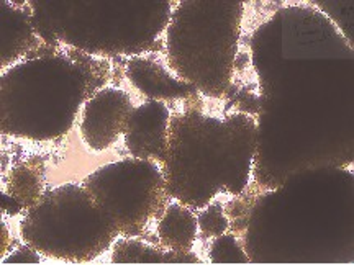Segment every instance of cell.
Masks as SVG:
<instances>
[{"instance_id":"cell-5","label":"cell","mask_w":354,"mask_h":265,"mask_svg":"<svg viewBox=\"0 0 354 265\" xmlns=\"http://www.w3.org/2000/svg\"><path fill=\"white\" fill-rule=\"evenodd\" d=\"M198 223L192 211L172 203L158 221V237L167 251L189 254L197 237Z\"/></svg>"},{"instance_id":"cell-9","label":"cell","mask_w":354,"mask_h":265,"mask_svg":"<svg viewBox=\"0 0 354 265\" xmlns=\"http://www.w3.org/2000/svg\"><path fill=\"white\" fill-rule=\"evenodd\" d=\"M38 264L39 255L35 251L28 249V247H20L17 253H13L10 257L3 259V264Z\"/></svg>"},{"instance_id":"cell-4","label":"cell","mask_w":354,"mask_h":265,"mask_svg":"<svg viewBox=\"0 0 354 265\" xmlns=\"http://www.w3.org/2000/svg\"><path fill=\"white\" fill-rule=\"evenodd\" d=\"M128 76H130L133 86L140 88L149 99H180L189 95L192 87L187 84L177 82L167 76V72L161 66L151 63V61L136 57L128 66Z\"/></svg>"},{"instance_id":"cell-6","label":"cell","mask_w":354,"mask_h":265,"mask_svg":"<svg viewBox=\"0 0 354 265\" xmlns=\"http://www.w3.org/2000/svg\"><path fill=\"white\" fill-rule=\"evenodd\" d=\"M112 260L115 264H184L198 262L194 254H179L174 251H159L140 239H122L113 247Z\"/></svg>"},{"instance_id":"cell-1","label":"cell","mask_w":354,"mask_h":265,"mask_svg":"<svg viewBox=\"0 0 354 265\" xmlns=\"http://www.w3.org/2000/svg\"><path fill=\"white\" fill-rule=\"evenodd\" d=\"M87 193L123 234H140L165 213L167 202L161 169L154 161L131 159L97 170Z\"/></svg>"},{"instance_id":"cell-7","label":"cell","mask_w":354,"mask_h":265,"mask_svg":"<svg viewBox=\"0 0 354 265\" xmlns=\"http://www.w3.org/2000/svg\"><path fill=\"white\" fill-rule=\"evenodd\" d=\"M210 262L214 264H227V262H248L246 255L238 247V242L233 236H221L215 239L210 246L209 253Z\"/></svg>"},{"instance_id":"cell-8","label":"cell","mask_w":354,"mask_h":265,"mask_svg":"<svg viewBox=\"0 0 354 265\" xmlns=\"http://www.w3.org/2000/svg\"><path fill=\"white\" fill-rule=\"evenodd\" d=\"M198 228H201L203 236L207 237L221 234L228 228V221L223 216L220 203H214L205 211H202L201 216H198Z\"/></svg>"},{"instance_id":"cell-2","label":"cell","mask_w":354,"mask_h":265,"mask_svg":"<svg viewBox=\"0 0 354 265\" xmlns=\"http://www.w3.org/2000/svg\"><path fill=\"white\" fill-rule=\"evenodd\" d=\"M135 107L125 92L104 88L87 101L82 112L81 132L94 151H104L125 135Z\"/></svg>"},{"instance_id":"cell-3","label":"cell","mask_w":354,"mask_h":265,"mask_svg":"<svg viewBox=\"0 0 354 265\" xmlns=\"http://www.w3.org/2000/svg\"><path fill=\"white\" fill-rule=\"evenodd\" d=\"M167 120L169 112L161 101H148L133 110L125 131L127 148L133 157L167 161Z\"/></svg>"}]
</instances>
